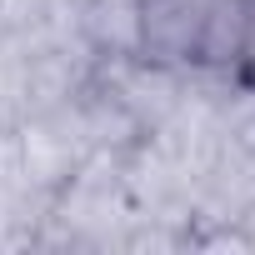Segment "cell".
<instances>
[{
	"mask_svg": "<svg viewBox=\"0 0 255 255\" xmlns=\"http://www.w3.org/2000/svg\"><path fill=\"white\" fill-rule=\"evenodd\" d=\"M255 0H130L135 45L160 70H240Z\"/></svg>",
	"mask_w": 255,
	"mask_h": 255,
	"instance_id": "6da1fadb",
	"label": "cell"
}]
</instances>
